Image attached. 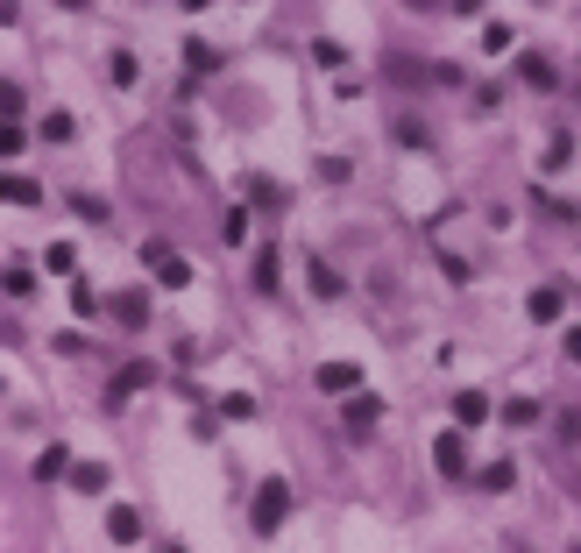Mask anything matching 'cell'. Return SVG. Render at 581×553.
Here are the masks:
<instances>
[{
    "label": "cell",
    "mask_w": 581,
    "mask_h": 553,
    "mask_svg": "<svg viewBox=\"0 0 581 553\" xmlns=\"http://www.w3.org/2000/svg\"><path fill=\"white\" fill-rule=\"evenodd\" d=\"M284 518H291V483H277V476H270V483L256 490V532H277Z\"/></svg>",
    "instance_id": "obj_1"
},
{
    "label": "cell",
    "mask_w": 581,
    "mask_h": 553,
    "mask_svg": "<svg viewBox=\"0 0 581 553\" xmlns=\"http://www.w3.org/2000/svg\"><path fill=\"white\" fill-rule=\"evenodd\" d=\"M142 263L156 270V284H163V291H185V284H192V263H185V256H171L163 242H149V249H142Z\"/></svg>",
    "instance_id": "obj_2"
},
{
    "label": "cell",
    "mask_w": 581,
    "mask_h": 553,
    "mask_svg": "<svg viewBox=\"0 0 581 553\" xmlns=\"http://www.w3.org/2000/svg\"><path fill=\"white\" fill-rule=\"evenodd\" d=\"M560 312H567V291H560V284H539V291L525 298V320H532V327H553Z\"/></svg>",
    "instance_id": "obj_3"
},
{
    "label": "cell",
    "mask_w": 581,
    "mask_h": 553,
    "mask_svg": "<svg viewBox=\"0 0 581 553\" xmlns=\"http://www.w3.org/2000/svg\"><path fill=\"white\" fill-rule=\"evenodd\" d=\"M319 390H326V398H355V390H362V369H355V362H319Z\"/></svg>",
    "instance_id": "obj_4"
},
{
    "label": "cell",
    "mask_w": 581,
    "mask_h": 553,
    "mask_svg": "<svg viewBox=\"0 0 581 553\" xmlns=\"http://www.w3.org/2000/svg\"><path fill=\"white\" fill-rule=\"evenodd\" d=\"M107 483H114V468H107V461H78V468H71V490H86V497H100Z\"/></svg>",
    "instance_id": "obj_5"
},
{
    "label": "cell",
    "mask_w": 581,
    "mask_h": 553,
    "mask_svg": "<svg viewBox=\"0 0 581 553\" xmlns=\"http://www.w3.org/2000/svg\"><path fill=\"white\" fill-rule=\"evenodd\" d=\"M107 539H114V546H135V539H142V518H135L128 504H114V511H107Z\"/></svg>",
    "instance_id": "obj_6"
},
{
    "label": "cell",
    "mask_w": 581,
    "mask_h": 553,
    "mask_svg": "<svg viewBox=\"0 0 581 553\" xmlns=\"http://www.w3.org/2000/svg\"><path fill=\"white\" fill-rule=\"evenodd\" d=\"M454 426H489V398H482V390H461V398H454Z\"/></svg>",
    "instance_id": "obj_7"
},
{
    "label": "cell",
    "mask_w": 581,
    "mask_h": 553,
    "mask_svg": "<svg viewBox=\"0 0 581 553\" xmlns=\"http://www.w3.org/2000/svg\"><path fill=\"white\" fill-rule=\"evenodd\" d=\"M376 419H383V398H369V390H355V398H348V426H355V433H369Z\"/></svg>",
    "instance_id": "obj_8"
},
{
    "label": "cell",
    "mask_w": 581,
    "mask_h": 553,
    "mask_svg": "<svg viewBox=\"0 0 581 553\" xmlns=\"http://www.w3.org/2000/svg\"><path fill=\"white\" fill-rule=\"evenodd\" d=\"M518 71H525V86H539V93H553V86H560V78H553V64H546L539 50H525V57H518Z\"/></svg>",
    "instance_id": "obj_9"
},
{
    "label": "cell",
    "mask_w": 581,
    "mask_h": 553,
    "mask_svg": "<svg viewBox=\"0 0 581 553\" xmlns=\"http://www.w3.org/2000/svg\"><path fill=\"white\" fill-rule=\"evenodd\" d=\"M433 461L447 468V476H461V461H468V454H461V433H440V440H433Z\"/></svg>",
    "instance_id": "obj_10"
},
{
    "label": "cell",
    "mask_w": 581,
    "mask_h": 553,
    "mask_svg": "<svg viewBox=\"0 0 581 553\" xmlns=\"http://www.w3.org/2000/svg\"><path fill=\"white\" fill-rule=\"evenodd\" d=\"M43 270H50V277H71V270H78V249H71V242H50V249H43Z\"/></svg>",
    "instance_id": "obj_11"
},
{
    "label": "cell",
    "mask_w": 581,
    "mask_h": 553,
    "mask_svg": "<svg viewBox=\"0 0 581 553\" xmlns=\"http://www.w3.org/2000/svg\"><path fill=\"white\" fill-rule=\"evenodd\" d=\"M305 277H312V291H319V298H341V270H334V263H326V256H319V263H312Z\"/></svg>",
    "instance_id": "obj_12"
},
{
    "label": "cell",
    "mask_w": 581,
    "mask_h": 553,
    "mask_svg": "<svg viewBox=\"0 0 581 553\" xmlns=\"http://www.w3.org/2000/svg\"><path fill=\"white\" fill-rule=\"evenodd\" d=\"M475 483H482V490H511V483H518V461H489Z\"/></svg>",
    "instance_id": "obj_13"
},
{
    "label": "cell",
    "mask_w": 581,
    "mask_h": 553,
    "mask_svg": "<svg viewBox=\"0 0 581 553\" xmlns=\"http://www.w3.org/2000/svg\"><path fill=\"white\" fill-rule=\"evenodd\" d=\"M114 312H121V327H142V320H149V298L128 291V298H114Z\"/></svg>",
    "instance_id": "obj_14"
},
{
    "label": "cell",
    "mask_w": 581,
    "mask_h": 553,
    "mask_svg": "<svg viewBox=\"0 0 581 553\" xmlns=\"http://www.w3.org/2000/svg\"><path fill=\"white\" fill-rule=\"evenodd\" d=\"M71 312H78V320H100V298H93V284H71Z\"/></svg>",
    "instance_id": "obj_15"
},
{
    "label": "cell",
    "mask_w": 581,
    "mask_h": 553,
    "mask_svg": "<svg viewBox=\"0 0 581 553\" xmlns=\"http://www.w3.org/2000/svg\"><path fill=\"white\" fill-rule=\"evenodd\" d=\"M185 64H192V71H213L220 57H213V43H206V36H192V43H185Z\"/></svg>",
    "instance_id": "obj_16"
},
{
    "label": "cell",
    "mask_w": 581,
    "mask_h": 553,
    "mask_svg": "<svg viewBox=\"0 0 581 553\" xmlns=\"http://www.w3.org/2000/svg\"><path fill=\"white\" fill-rule=\"evenodd\" d=\"M248 412H256V398H248V390H227V398H220V419H248Z\"/></svg>",
    "instance_id": "obj_17"
},
{
    "label": "cell",
    "mask_w": 581,
    "mask_h": 553,
    "mask_svg": "<svg viewBox=\"0 0 581 553\" xmlns=\"http://www.w3.org/2000/svg\"><path fill=\"white\" fill-rule=\"evenodd\" d=\"M277 277H284V263H277V249H270V256H256V284H263V291H277Z\"/></svg>",
    "instance_id": "obj_18"
},
{
    "label": "cell",
    "mask_w": 581,
    "mask_h": 553,
    "mask_svg": "<svg viewBox=\"0 0 581 553\" xmlns=\"http://www.w3.org/2000/svg\"><path fill=\"white\" fill-rule=\"evenodd\" d=\"M532 419H539L532 398H511V405H504V426H532Z\"/></svg>",
    "instance_id": "obj_19"
},
{
    "label": "cell",
    "mask_w": 581,
    "mask_h": 553,
    "mask_svg": "<svg viewBox=\"0 0 581 553\" xmlns=\"http://www.w3.org/2000/svg\"><path fill=\"white\" fill-rule=\"evenodd\" d=\"M107 71H114V86H135V57H128V50H114Z\"/></svg>",
    "instance_id": "obj_20"
},
{
    "label": "cell",
    "mask_w": 581,
    "mask_h": 553,
    "mask_svg": "<svg viewBox=\"0 0 581 553\" xmlns=\"http://www.w3.org/2000/svg\"><path fill=\"white\" fill-rule=\"evenodd\" d=\"M43 142H71V114H43Z\"/></svg>",
    "instance_id": "obj_21"
},
{
    "label": "cell",
    "mask_w": 581,
    "mask_h": 553,
    "mask_svg": "<svg viewBox=\"0 0 581 553\" xmlns=\"http://www.w3.org/2000/svg\"><path fill=\"white\" fill-rule=\"evenodd\" d=\"M22 142H29V135H22L15 121H0V156H22Z\"/></svg>",
    "instance_id": "obj_22"
},
{
    "label": "cell",
    "mask_w": 581,
    "mask_h": 553,
    "mask_svg": "<svg viewBox=\"0 0 581 553\" xmlns=\"http://www.w3.org/2000/svg\"><path fill=\"white\" fill-rule=\"evenodd\" d=\"M64 461H71L64 447H43V454H36V476H57V468H64Z\"/></svg>",
    "instance_id": "obj_23"
},
{
    "label": "cell",
    "mask_w": 581,
    "mask_h": 553,
    "mask_svg": "<svg viewBox=\"0 0 581 553\" xmlns=\"http://www.w3.org/2000/svg\"><path fill=\"white\" fill-rule=\"evenodd\" d=\"M142 383H149V369H121L114 376V398H128V390H142Z\"/></svg>",
    "instance_id": "obj_24"
},
{
    "label": "cell",
    "mask_w": 581,
    "mask_h": 553,
    "mask_svg": "<svg viewBox=\"0 0 581 553\" xmlns=\"http://www.w3.org/2000/svg\"><path fill=\"white\" fill-rule=\"evenodd\" d=\"M8 199H15V206H36V199H43V192H36V185H29V178H8Z\"/></svg>",
    "instance_id": "obj_25"
},
{
    "label": "cell",
    "mask_w": 581,
    "mask_h": 553,
    "mask_svg": "<svg viewBox=\"0 0 581 553\" xmlns=\"http://www.w3.org/2000/svg\"><path fill=\"white\" fill-rule=\"evenodd\" d=\"M567 362H581V327H574V334H567Z\"/></svg>",
    "instance_id": "obj_26"
},
{
    "label": "cell",
    "mask_w": 581,
    "mask_h": 553,
    "mask_svg": "<svg viewBox=\"0 0 581 553\" xmlns=\"http://www.w3.org/2000/svg\"><path fill=\"white\" fill-rule=\"evenodd\" d=\"M163 553H185V546H163Z\"/></svg>",
    "instance_id": "obj_27"
},
{
    "label": "cell",
    "mask_w": 581,
    "mask_h": 553,
    "mask_svg": "<svg viewBox=\"0 0 581 553\" xmlns=\"http://www.w3.org/2000/svg\"><path fill=\"white\" fill-rule=\"evenodd\" d=\"M574 553H581V546H574Z\"/></svg>",
    "instance_id": "obj_28"
}]
</instances>
